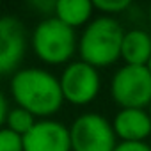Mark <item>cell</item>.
Instances as JSON below:
<instances>
[{
  "label": "cell",
  "instance_id": "cell-1",
  "mask_svg": "<svg viewBox=\"0 0 151 151\" xmlns=\"http://www.w3.org/2000/svg\"><path fill=\"white\" fill-rule=\"evenodd\" d=\"M11 96L18 107L41 119L52 117L64 103L59 78L41 68L18 69L11 78Z\"/></svg>",
  "mask_w": 151,
  "mask_h": 151
},
{
  "label": "cell",
  "instance_id": "cell-9",
  "mask_svg": "<svg viewBox=\"0 0 151 151\" xmlns=\"http://www.w3.org/2000/svg\"><path fill=\"white\" fill-rule=\"evenodd\" d=\"M112 128L121 142H146L151 135V117L146 109H121Z\"/></svg>",
  "mask_w": 151,
  "mask_h": 151
},
{
  "label": "cell",
  "instance_id": "cell-12",
  "mask_svg": "<svg viewBox=\"0 0 151 151\" xmlns=\"http://www.w3.org/2000/svg\"><path fill=\"white\" fill-rule=\"evenodd\" d=\"M36 123H37V117L32 116L29 110H25V109H22V107H14V109H11L9 114H7L6 128L11 130V132H14V133L20 135V137H25V135L34 128Z\"/></svg>",
  "mask_w": 151,
  "mask_h": 151
},
{
  "label": "cell",
  "instance_id": "cell-16",
  "mask_svg": "<svg viewBox=\"0 0 151 151\" xmlns=\"http://www.w3.org/2000/svg\"><path fill=\"white\" fill-rule=\"evenodd\" d=\"M30 6L37 11H41L43 14L48 13H55V2H50V0H36V2H30Z\"/></svg>",
  "mask_w": 151,
  "mask_h": 151
},
{
  "label": "cell",
  "instance_id": "cell-17",
  "mask_svg": "<svg viewBox=\"0 0 151 151\" xmlns=\"http://www.w3.org/2000/svg\"><path fill=\"white\" fill-rule=\"evenodd\" d=\"M9 107H7V100H6V96L0 93V130L4 128V124H6V121H7V114H9Z\"/></svg>",
  "mask_w": 151,
  "mask_h": 151
},
{
  "label": "cell",
  "instance_id": "cell-19",
  "mask_svg": "<svg viewBox=\"0 0 151 151\" xmlns=\"http://www.w3.org/2000/svg\"><path fill=\"white\" fill-rule=\"evenodd\" d=\"M147 16H149V23H151V6H149V14Z\"/></svg>",
  "mask_w": 151,
  "mask_h": 151
},
{
  "label": "cell",
  "instance_id": "cell-4",
  "mask_svg": "<svg viewBox=\"0 0 151 151\" xmlns=\"http://www.w3.org/2000/svg\"><path fill=\"white\" fill-rule=\"evenodd\" d=\"M110 96L121 109H146L151 105V73L147 66L119 68L110 80Z\"/></svg>",
  "mask_w": 151,
  "mask_h": 151
},
{
  "label": "cell",
  "instance_id": "cell-2",
  "mask_svg": "<svg viewBox=\"0 0 151 151\" xmlns=\"http://www.w3.org/2000/svg\"><path fill=\"white\" fill-rule=\"evenodd\" d=\"M123 37L124 30L112 16H98L91 20L78 39L80 60L96 69L117 62L121 59Z\"/></svg>",
  "mask_w": 151,
  "mask_h": 151
},
{
  "label": "cell",
  "instance_id": "cell-5",
  "mask_svg": "<svg viewBox=\"0 0 151 151\" xmlns=\"http://www.w3.org/2000/svg\"><path fill=\"white\" fill-rule=\"evenodd\" d=\"M71 151H114L117 137L112 123L96 112H87L69 126Z\"/></svg>",
  "mask_w": 151,
  "mask_h": 151
},
{
  "label": "cell",
  "instance_id": "cell-14",
  "mask_svg": "<svg viewBox=\"0 0 151 151\" xmlns=\"http://www.w3.org/2000/svg\"><path fill=\"white\" fill-rule=\"evenodd\" d=\"M0 151H23V137L7 130H0Z\"/></svg>",
  "mask_w": 151,
  "mask_h": 151
},
{
  "label": "cell",
  "instance_id": "cell-8",
  "mask_svg": "<svg viewBox=\"0 0 151 151\" xmlns=\"http://www.w3.org/2000/svg\"><path fill=\"white\" fill-rule=\"evenodd\" d=\"M23 151H71L69 126L55 119H39L23 137Z\"/></svg>",
  "mask_w": 151,
  "mask_h": 151
},
{
  "label": "cell",
  "instance_id": "cell-6",
  "mask_svg": "<svg viewBox=\"0 0 151 151\" xmlns=\"http://www.w3.org/2000/svg\"><path fill=\"white\" fill-rule=\"evenodd\" d=\"M59 82H60L64 101L77 107L89 105L91 101H94L101 87V78L98 69L84 60L69 62L64 68Z\"/></svg>",
  "mask_w": 151,
  "mask_h": 151
},
{
  "label": "cell",
  "instance_id": "cell-3",
  "mask_svg": "<svg viewBox=\"0 0 151 151\" xmlns=\"http://www.w3.org/2000/svg\"><path fill=\"white\" fill-rule=\"evenodd\" d=\"M30 43L36 57L52 66L69 64L75 52L78 50L75 29L68 27L55 16H48L36 25Z\"/></svg>",
  "mask_w": 151,
  "mask_h": 151
},
{
  "label": "cell",
  "instance_id": "cell-15",
  "mask_svg": "<svg viewBox=\"0 0 151 151\" xmlns=\"http://www.w3.org/2000/svg\"><path fill=\"white\" fill-rule=\"evenodd\" d=\"M114 151H151L147 142H117Z\"/></svg>",
  "mask_w": 151,
  "mask_h": 151
},
{
  "label": "cell",
  "instance_id": "cell-18",
  "mask_svg": "<svg viewBox=\"0 0 151 151\" xmlns=\"http://www.w3.org/2000/svg\"><path fill=\"white\" fill-rule=\"evenodd\" d=\"M147 69H149V73H151V59H149V62H147Z\"/></svg>",
  "mask_w": 151,
  "mask_h": 151
},
{
  "label": "cell",
  "instance_id": "cell-7",
  "mask_svg": "<svg viewBox=\"0 0 151 151\" xmlns=\"http://www.w3.org/2000/svg\"><path fill=\"white\" fill-rule=\"evenodd\" d=\"M27 50L25 25L14 16H0V75H14Z\"/></svg>",
  "mask_w": 151,
  "mask_h": 151
},
{
  "label": "cell",
  "instance_id": "cell-11",
  "mask_svg": "<svg viewBox=\"0 0 151 151\" xmlns=\"http://www.w3.org/2000/svg\"><path fill=\"white\" fill-rule=\"evenodd\" d=\"M94 6L89 0H57L53 16L71 29H78L91 22Z\"/></svg>",
  "mask_w": 151,
  "mask_h": 151
},
{
  "label": "cell",
  "instance_id": "cell-13",
  "mask_svg": "<svg viewBox=\"0 0 151 151\" xmlns=\"http://www.w3.org/2000/svg\"><path fill=\"white\" fill-rule=\"evenodd\" d=\"M94 9L101 11L103 16H112L126 11L130 7V0H94Z\"/></svg>",
  "mask_w": 151,
  "mask_h": 151
},
{
  "label": "cell",
  "instance_id": "cell-20",
  "mask_svg": "<svg viewBox=\"0 0 151 151\" xmlns=\"http://www.w3.org/2000/svg\"><path fill=\"white\" fill-rule=\"evenodd\" d=\"M147 112H149V117H151V105H149V110H147Z\"/></svg>",
  "mask_w": 151,
  "mask_h": 151
},
{
  "label": "cell",
  "instance_id": "cell-10",
  "mask_svg": "<svg viewBox=\"0 0 151 151\" xmlns=\"http://www.w3.org/2000/svg\"><path fill=\"white\" fill-rule=\"evenodd\" d=\"M121 59L128 66H147L151 59V36L142 29H132L124 32Z\"/></svg>",
  "mask_w": 151,
  "mask_h": 151
}]
</instances>
